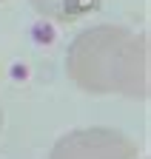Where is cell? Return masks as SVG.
<instances>
[{
	"instance_id": "cell-1",
	"label": "cell",
	"mask_w": 151,
	"mask_h": 159,
	"mask_svg": "<svg viewBox=\"0 0 151 159\" xmlns=\"http://www.w3.org/2000/svg\"><path fill=\"white\" fill-rule=\"evenodd\" d=\"M148 37L125 26H88L68 43L66 74L94 97L148 99Z\"/></svg>"
},
{
	"instance_id": "cell-2",
	"label": "cell",
	"mask_w": 151,
	"mask_h": 159,
	"mask_svg": "<svg viewBox=\"0 0 151 159\" xmlns=\"http://www.w3.org/2000/svg\"><path fill=\"white\" fill-rule=\"evenodd\" d=\"M49 159H140V148L117 128H77L51 145Z\"/></svg>"
},
{
	"instance_id": "cell-4",
	"label": "cell",
	"mask_w": 151,
	"mask_h": 159,
	"mask_svg": "<svg viewBox=\"0 0 151 159\" xmlns=\"http://www.w3.org/2000/svg\"><path fill=\"white\" fill-rule=\"evenodd\" d=\"M3 122H6V116H3V108H0V134H3Z\"/></svg>"
},
{
	"instance_id": "cell-3",
	"label": "cell",
	"mask_w": 151,
	"mask_h": 159,
	"mask_svg": "<svg viewBox=\"0 0 151 159\" xmlns=\"http://www.w3.org/2000/svg\"><path fill=\"white\" fill-rule=\"evenodd\" d=\"M103 0H29V6L51 23H74L100 9Z\"/></svg>"
},
{
	"instance_id": "cell-5",
	"label": "cell",
	"mask_w": 151,
	"mask_h": 159,
	"mask_svg": "<svg viewBox=\"0 0 151 159\" xmlns=\"http://www.w3.org/2000/svg\"><path fill=\"white\" fill-rule=\"evenodd\" d=\"M0 3H3V0H0Z\"/></svg>"
}]
</instances>
